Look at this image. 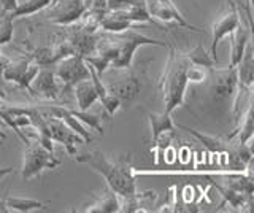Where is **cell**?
Masks as SVG:
<instances>
[{
    "label": "cell",
    "instance_id": "1",
    "mask_svg": "<svg viewBox=\"0 0 254 213\" xmlns=\"http://www.w3.org/2000/svg\"><path fill=\"white\" fill-rule=\"evenodd\" d=\"M145 45H154V46L167 48L169 43L154 40V38L138 34L132 29H127L124 32H119V34H110V32L100 30L94 53L105 58L110 62L111 69H129L132 66L135 51H137L140 46H145Z\"/></svg>",
    "mask_w": 254,
    "mask_h": 213
},
{
    "label": "cell",
    "instance_id": "2",
    "mask_svg": "<svg viewBox=\"0 0 254 213\" xmlns=\"http://www.w3.org/2000/svg\"><path fill=\"white\" fill-rule=\"evenodd\" d=\"M76 162L86 164L95 172H99L105 178L108 188L111 191H115L119 197L132 196L137 193L133 167L129 164V159H124V157H121V159H110L102 151H91L76 156Z\"/></svg>",
    "mask_w": 254,
    "mask_h": 213
},
{
    "label": "cell",
    "instance_id": "3",
    "mask_svg": "<svg viewBox=\"0 0 254 213\" xmlns=\"http://www.w3.org/2000/svg\"><path fill=\"white\" fill-rule=\"evenodd\" d=\"M169 58H167L164 72L159 78L157 88L164 96L165 112L173 113L178 107L185 105L186 89H188V76L186 70L189 61L185 51H180L173 45H167Z\"/></svg>",
    "mask_w": 254,
    "mask_h": 213
},
{
    "label": "cell",
    "instance_id": "4",
    "mask_svg": "<svg viewBox=\"0 0 254 213\" xmlns=\"http://www.w3.org/2000/svg\"><path fill=\"white\" fill-rule=\"evenodd\" d=\"M61 165V159L54 156V153L38 143L35 139H29L24 149L22 165H21V177L24 180H32L42 175L43 170H51Z\"/></svg>",
    "mask_w": 254,
    "mask_h": 213
},
{
    "label": "cell",
    "instance_id": "5",
    "mask_svg": "<svg viewBox=\"0 0 254 213\" xmlns=\"http://www.w3.org/2000/svg\"><path fill=\"white\" fill-rule=\"evenodd\" d=\"M89 6V0H51L46 6V19L56 26H70L81 19Z\"/></svg>",
    "mask_w": 254,
    "mask_h": 213
},
{
    "label": "cell",
    "instance_id": "6",
    "mask_svg": "<svg viewBox=\"0 0 254 213\" xmlns=\"http://www.w3.org/2000/svg\"><path fill=\"white\" fill-rule=\"evenodd\" d=\"M54 75L62 84V89H70L73 86L83 80H87L89 75V67L83 56L79 54H70V56L62 58L61 61L56 62Z\"/></svg>",
    "mask_w": 254,
    "mask_h": 213
},
{
    "label": "cell",
    "instance_id": "7",
    "mask_svg": "<svg viewBox=\"0 0 254 213\" xmlns=\"http://www.w3.org/2000/svg\"><path fill=\"white\" fill-rule=\"evenodd\" d=\"M210 78V91L214 100H222L234 96L238 86V75L237 67H224V69H208Z\"/></svg>",
    "mask_w": 254,
    "mask_h": 213
},
{
    "label": "cell",
    "instance_id": "8",
    "mask_svg": "<svg viewBox=\"0 0 254 213\" xmlns=\"http://www.w3.org/2000/svg\"><path fill=\"white\" fill-rule=\"evenodd\" d=\"M146 10L149 16L153 19L162 21L165 24H177L180 27L195 30V32H202V29L192 26L190 22L183 16L181 11L175 6L172 0H145Z\"/></svg>",
    "mask_w": 254,
    "mask_h": 213
},
{
    "label": "cell",
    "instance_id": "9",
    "mask_svg": "<svg viewBox=\"0 0 254 213\" xmlns=\"http://www.w3.org/2000/svg\"><path fill=\"white\" fill-rule=\"evenodd\" d=\"M230 5L211 26V42H210V56L218 62V45L224 37L230 35L234 29L240 24V13L237 10L235 2H229Z\"/></svg>",
    "mask_w": 254,
    "mask_h": 213
},
{
    "label": "cell",
    "instance_id": "10",
    "mask_svg": "<svg viewBox=\"0 0 254 213\" xmlns=\"http://www.w3.org/2000/svg\"><path fill=\"white\" fill-rule=\"evenodd\" d=\"M40 66L34 62L30 58H22L18 61H11L3 70H2V78L8 83H13L19 86L22 89H29L32 80L38 73Z\"/></svg>",
    "mask_w": 254,
    "mask_h": 213
},
{
    "label": "cell",
    "instance_id": "11",
    "mask_svg": "<svg viewBox=\"0 0 254 213\" xmlns=\"http://www.w3.org/2000/svg\"><path fill=\"white\" fill-rule=\"evenodd\" d=\"M43 116H45V123H46L48 134H50L51 140L56 142V143H61L65 146V149L70 154H76V146L79 143H84V140L79 137L78 134L71 131L62 120H59V118L51 116V115H45V113H43Z\"/></svg>",
    "mask_w": 254,
    "mask_h": 213
},
{
    "label": "cell",
    "instance_id": "12",
    "mask_svg": "<svg viewBox=\"0 0 254 213\" xmlns=\"http://www.w3.org/2000/svg\"><path fill=\"white\" fill-rule=\"evenodd\" d=\"M32 96L42 97L46 100H56L61 97V94L64 92L62 84L56 78L54 72L50 69H40L35 78L32 80L29 89Z\"/></svg>",
    "mask_w": 254,
    "mask_h": 213
},
{
    "label": "cell",
    "instance_id": "13",
    "mask_svg": "<svg viewBox=\"0 0 254 213\" xmlns=\"http://www.w3.org/2000/svg\"><path fill=\"white\" fill-rule=\"evenodd\" d=\"M107 89L115 97H118L121 104H130L138 96V92L141 89V83L133 73H126L116 78L115 81H111L107 86Z\"/></svg>",
    "mask_w": 254,
    "mask_h": 213
},
{
    "label": "cell",
    "instance_id": "14",
    "mask_svg": "<svg viewBox=\"0 0 254 213\" xmlns=\"http://www.w3.org/2000/svg\"><path fill=\"white\" fill-rule=\"evenodd\" d=\"M38 112H42L45 115H51V116H56V118H59V120H62L71 131H73L75 134H78V136L84 140V143H91V142L94 140L91 132L84 128V124L79 121L78 118H75L70 113V110L67 107H48V105H45L43 108H38Z\"/></svg>",
    "mask_w": 254,
    "mask_h": 213
},
{
    "label": "cell",
    "instance_id": "15",
    "mask_svg": "<svg viewBox=\"0 0 254 213\" xmlns=\"http://www.w3.org/2000/svg\"><path fill=\"white\" fill-rule=\"evenodd\" d=\"M121 209V201L119 196L111 191L110 188L103 189L100 194L94 197V201L86 204L81 212H91V213H116Z\"/></svg>",
    "mask_w": 254,
    "mask_h": 213
},
{
    "label": "cell",
    "instance_id": "16",
    "mask_svg": "<svg viewBox=\"0 0 254 213\" xmlns=\"http://www.w3.org/2000/svg\"><path fill=\"white\" fill-rule=\"evenodd\" d=\"M145 113L148 116V121H149V128H151V142H153V146L161 140L162 136L165 134H172L177 128V124L173 123L172 120V113H167L165 110L161 113H153V112H148L145 110Z\"/></svg>",
    "mask_w": 254,
    "mask_h": 213
},
{
    "label": "cell",
    "instance_id": "17",
    "mask_svg": "<svg viewBox=\"0 0 254 213\" xmlns=\"http://www.w3.org/2000/svg\"><path fill=\"white\" fill-rule=\"evenodd\" d=\"M250 32H251V26L248 24V27H245L240 22V24L234 29V32L229 35L230 37V61H229L230 67H237V64L243 58L246 45L250 43V37H251Z\"/></svg>",
    "mask_w": 254,
    "mask_h": 213
},
{
    "label": "cell",
    "instance_id": "18",
    "mask_svg": "<svg viewBox=\"0 0 254 213\" xmlns=\"http://www.w3.org/2000/svg\"><path fill=\"white\" fill-rule=\"evenodd\" d=\"M253 45L251 42L246 45L243 58L237 64V75H238V86L237 88L245 91H253L254 83V59H253Z\"/></svg>",
    "mask_w": 254,
    "mask_h": 213
},
{
    "label": "cell",
    "instance_id": "19",
    "mask_svg": "<svg viewBox=\"0 0 254 213\" xmlns=\"http://www.w3.org/2000/svg\"><path fill=\"white\" fill-rule=\"evenodd\" d=\"M238 120V126L232 131V134H229L226 137L227 140H237L242 142V143H250L253 139V131H254V123H253V97L248 100L246 104V110L245 113L242 112L240 116L237 118Z\"/></svg>",
    "mask_w": 254,
    "mask_h": 213
},
{
    "label": "cell",
    "instance_id": "20",
    "mask_svg": "<svg viewBox=\"0 0 254 213\" xmlns=\"http://www.w3.org/2000/svg\"><path fill=\"white\" fill-rule=\"evenodd\" d=\"M46 205L43 201L30 199V197H22V196H8L5 199H0V209L2 212H21V213H29L34 210H40Z\"/></svg>",
    "mask_w": 254,
    "mask_h": 213
},
{
    "label": "cell",
    "instance_id": "21",
    "mask_svg": "<svg viewBox=\"0 0 254 213\" xmlns=\"http://www.w3.org/2000/svg\"><path fill=\"white\" fill-rule=\"evenodd\" d=\"M73 89H75V99H76V110L86 112V110H89L95 102L99 100L91 76L87 78V80L76 83L73 86Z\"/></svg>",
    "mask_w": 254,
    "mask_h": 213
},
{
    "label": "cell",
    "instance_id": "22",
    "mask_svg": "<svg viewBox=\"0 0 254 213\" xmlns=\"http://www.w3.org/2000/svg\"><path fill=\"white\" fill-rule=\"evenodd\" d=\"M177 128L186 129L190 134V136H194L213 154H224L227 146H229V142L230 140H227L226 137H210V136H203V134L197 132L194 129H190V128H188V126H183V124H177Z\"/></svg>",
    "mask_w": 254,
    "mask_h": 213
},
{
    "label": "cell",
    "instance_id": "23",
    "mask_svg": "<svg viewBox=\"0 0 254 213\" xmlns=\"http://www.w3.org/2000/svg\"><path fill=\"white\" fill-rule=\"evenodd\" d=\"M211 183H213V181H211ZM213 186L221 193L222 199H224V204H229L232 209H235V210H243V207H251L253 197L238 193V191H235V189L229 188L227 185L224 186V185L213 183Z\"/></svg>",
    "mask_w": 254,
    "mask_h": 213
},
{
    "label": "cell",
    "instance_id": "24",
    "mask_svg": "<svg viewBox=\"0 0 254 213\" xmlns=\"http://www.w3.org/2000/svg\"><path fill=\"white\" fill-rule=\"evenodd\" d=\"M185 54L189 61V64H192V66H200L205 69H210L214 66V62H216L208 53H206V50L203 48L202 43H197L194 48L185 51Z\"/></svg>",
    "mask_w": 254,
    "mask_h": 213
},
{
    "label": "cell",
    "instance_id": "25",
    "mask_svg": "<svg viewBox=\"0 0 254 213\" xmlns=\"http://www.w3.org/2000/svg\"><path fill=\"white\" fill-rule=\"evenodd\" d=\"M70 113L73 115L75 118H78L81 123L89 124V128H92L94 131H97L99 134H103V128H102V118L99 115H94L89 113V110L86 112H81V110H73V108H68Z\"/></svg>",
    "mask_w": 254,
    "mask_h": 213
},
{
    "label": "cell",
    "instance_id": "26",
    "mask_svg": "<svg viewBox=\"0 0 254 213\" xmlns=\"http://www.w3.org/2000/svg\"><path fill=\"white\" fill-rule=\"evenodd\" d=\"M13 40V19L8 13L0 14V46L8 45Z\"/></svg>",
    "mask_w": 254,
    "mask_h": 213
},
{
    "label": "cell",
    "instance_id": "27",
    "mask_svg": "<svg viewBox=\"0 0 254 213\" xmlns=\"http://www.w3.org/2000/svg\"><path fill=\"white\" fill-rule=\"evenodd\" d=\"M186 76H188L189 83H202L208 78V69L189 64L188 70H186Z\"/></svg>",
    "mask_w": 254,
    "mask_h": 213
},
{
    "label": "cell",
    "instance_id": "28",
    "mask_svg": "<svg viewBox=\"0 0 254 213\" xmlns=\"http://www.w3.org/2000/svg\"><path fill=\"white\" fill-rule=\"evenodd\" d=\"M16 5H18V0H0V6H2V13H11Z\"/></svg>",
    "mask_w": 254,
    "mask_h": 213
},
{
    "label": "cell",
    "instance_id": "29",
    "mask_svg": "<svg viewBox=\"0 0 254 213\" xmlns=\"http://www.w3.org/2000/svg\"><path fill=\"white\" fill-rule=\"evenodd\" d=\"M10 62H11V59H8L6 56H3V54L0 53V73H2V70L10 64Z\"/></svg>",
    "mask_w": 254,
    "mask_h": 213
},
{
    "label": "cell",
    "instance_id": "30",
    "mask_svg": "<svg viewBox=\"0 0 254 213\" xmlns=\"http://www.w3.org/2000/svg\"><path fill=\"white\" fill-rule=\"evenodd\" d=\"M13 167H0V180H2L3 177L10 175V173H13Z\"/></svg>",
    "mask_w": 254,
    "mask_h": 213
},
{
    "label": "cell",
    "instance_id": "31",
    "mask_svg": "<svg viewBox=\"0 0 254 213\" xmlns=\"http://www.w3.org/2000/svg\"><path fill=\"white\" fill-rule=\"evenodd\" d=\"M6 139V136H5V132L2 131V129H0V140H5Z\"/></svg>",
    "mask_w": 254,
    "mask_h": 213
},
{
    "label": "cell",
    "instance_id": "32",
    "mask_svg": "<svg viewBox=\"0 0 254 213\" xmlns=\"http://www.w3.org/2000/svg\"><path fill=\"white\" fill-rule=\"evenodd\" d=\"M5 105V100H2V99H0V108H2Z\"/></svg>",
    "mask_w": 254,
    "mask_h": 213
}]
</instances>
